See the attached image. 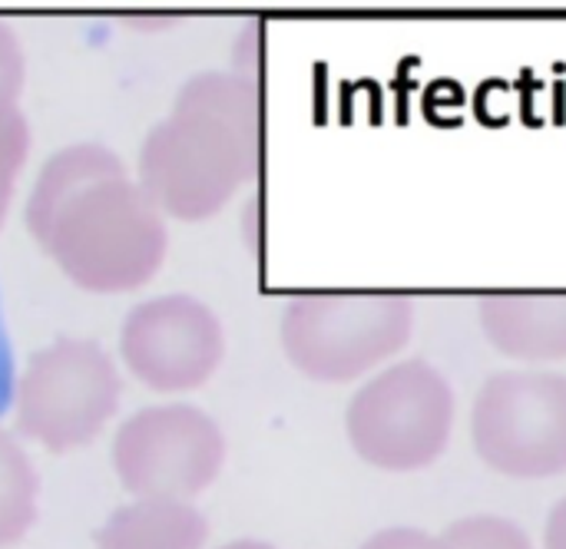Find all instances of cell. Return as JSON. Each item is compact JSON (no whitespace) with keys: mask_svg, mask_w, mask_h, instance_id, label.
Here are the masks:
<instances>
[{"mask_svg":"<svg viewBox=\"0 0 566 549\" xmlns=\"http://www.w3.org/2000/svg\"><path fill=\"white\" fill-rule=\"evenodd\" d=\"M27 229L86 292L146 285L169 249L166 215L103 142L56 149L27 199Z\"/></svg>","mask_w":566,"mask_h":549,"instance_id":"1","label":"cell"},{"mask_svg":"<svg viewBox=\"0 0 566 549\" xmlns=\"http://www.w3.org/2000/svg\"><path fill=\"white\" fill-rule=\"evenodd\" d=\"M262 166V93L245 70L189 76L172 109L146 133L136 182L163 215H216Z\"/></svg>","mask_w":566,"mask_h":549,"instance_id":"2","label":"cell"},{"mask_svg":"<svg viewBox=\"0 0 566 549\" xmlns=\"http://www.w3.org/2000/svg\"><path fill=\"white\" fill-rule=\"evenodd\" d=\"M289 361L325 384H345L398 355L415 335V305L391 292L298 295L282 312Z\"/></svg>","mask_w":566,"mask_h":549,"instance_id":"3","label":"cell"},{"mask_svg":"<svg viewBox=\"0 0 566 549\" xmlns=\"http://www.w3.org/2000/svg\"><path fill=\"white\" fill-rule=\"evenodd\" d=\"M345 431L371 467L398 474L431 467L454 431V388L424 358L395 361L355 391Z\"/></svg>","mask_w":566,"mask_h":549,"instance_id":"4","label":"cell"},{"mask_svg":"<svg viewBox=\"0 0 566 549\" xmlns=\"http://www.w3.org/2000/svg\"><path fill=\"white\" fill-rule=\"evenodd\" d=\"M123 398L116 361L90 338H56L30 355L17 381V431L53 454L99 437Z\"/></svg>","mask_w":566,"mask_h":549,"instance_id":"5","label":"cell"},{"mask_svg":"<svg viewBox=\"0 0 566 549\" xmlns=\"http://www.w3.org/2000/svg\"><path fill=\"white\" fill-rule=\"evenodd\" d=\"M478 457L517 481L566 471V374L501 371L484 381L471 411Z\"/></svg>","mask_w":566,"mask_h":549,"instance_id":"6","label":"cell"},{"mask_svg":"<svg viewBox=\"0 0 566 549\" xmlns=\"http://www.w3.org/2000/svg\"><path fill=\"white\" fill-rule=\"evenodd\" d=\"M226 434L196 404H149L129 414L113 437V467L133 497L192 500L219 477Z\"/></svg>","mask_w":566,"mask_h":549,"instance_id":"7","label":"cell"},{"mask_svg":"<svg viewBox=\"0 0 566 549\" xmlns=\"http://www.w3.org/2000/svg\"><path fill=\"white\" fill-rule=\"evenodd\" d=\"M119 355L129 374L153 391H196L222 365L226 331L206 302L172 292L126 312Z\"/></svg>","mask_w":566,"mask_h":549,"instance_id":"8","label":"cell"},{"mask_svg":"<svg viewBox=\"0 0 566 549\" xmlns=\"http://www.w3.org/2000/svg\"><path fill=\"white\" fill-rule=\"evenodd\" d=\"M484 338L517 361H564L566 292H497L481 298Z\"/></svg>","mask_w":566,"mask_h":549,"instance_id":"9","label":"cell"},{"mask_svg":"<svg viewBox=\"0 0 566 549\" xmlns=\"http://www.w3.org/2000/svg\"><path fill=\"white\" fill-rule=\"evenodd\" d=\"M206 540V517L189 500L166 497H136L96 530V549H202Z\"/></svg>","mask_w":566,"mask_h":549,"instance_id":"10","label":"cell"},{"mask_svg":"<svg viewBox=\"0 0 566 549\" xmlns=\"http://www.w3.org/2000/svg\"><path fill=\"white\" fill-rule=\"evenodd\" d=\"M40 500V474L17 434L0 427V549L17 547L33 520Z\"/></svg>","mask_w":566,"mask_h":549,"instance_id":"11","label":"cell"},{"mask_svg":"<svg viewBox=\"0 0 566 549\" xmlns=\"http://www.w3.org/2000/svg\"><path fill=\"white\" fill-rule=\"evenodd\" d=\"M444 540L451 543V549H534L524 527L494 514H474V517L454 520Z\"/></svg>","mask_w":566,"mask_h":549,"instance_id":"12","label":"cell"},{"mask_svg":"<svg viewBox=\"0 0 566 549\" xmlns=\"http://www.w3.org/2000/svg\"><path fill=\"white\" fill-rule=\"evenodd\" d=\"M30 156V123L17 109H0V225L10 212L20 169Z\"/></svg>","mask_w":566,"mask_h":549,"instance_id":"13","label":"cell"},{"mask_svg":"<svg viewBox=\"0 0 566 549\" xmlns=\"http://www.w3.org/2000/svg\"><path fill=\"white\" fill-rule=\"evenodd\" d=\"M27 83V56L17 30L0 20V109H17V99Z\"/></svg>","mask_w":566,"mask_h":549,"instance_id":"14","label":"cell"},{"mask_svg":"<svg viewBox=\"0 0 566 549\" xmlns=\"http://www.w3.org/2000/svg\"><path fill=\"white\" fill-rule=\"evenodd\" d=\"M361 549H451L444 537H431L418 527H391L365 540Z\"/></svg>","mask_w":566,"mask_h":549,"instance_id":"15","label":"cell"},{"mask_svg":"<svg viewBox=\"0 0 566 549\" xmlns=\"http://www.w3.org/2000/svg\"><path fill=\"white\" fill-rule=\"evenodd\" d=\"M544 549H566V497L551 510V517H547Z\"/></svg>","mask_w":566,"mask_h":549,"instance_id":"16","label":"cell"},{"mask_svg":"<svg viewBox=\"0 0 566 549\" xmlns=\"http://www.w3.org/2000/svg\"><path fill=\"white\" fill-rule=\"evenodd\" d=\"M219 549H275L272 543H262V540H235V543H226Z\"/></svg>","mask_w":566,"mask_h":549,"instance_id":"17","label":"cell"},{"mask_svg":"<svg viewBox=\"0 0 566 549\" xmlns=\"http://www.w3.org/2000/svg\"><path fill=\"white\" fill-rule=\"evenodd\" d=\"M7 374V355H3V348H0V378Z\"/></svg>","mask_w":566,"mask_h":549,"instance_id":"18","label":"cell"}]
</instances>
